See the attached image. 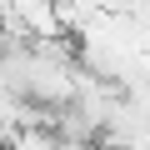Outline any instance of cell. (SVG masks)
Listing matches in <instances>:
<instances>
[{
	"mask_svg": "<svg viewBox=\"0 0 150 150\" xmlns=\"http://www.w3.org/2000/svg\"><path fill=\"white\" fill-rule=\"evenodd\" d=\"M60 150H105V145H90V140H60Z\"/></svg>",
	"mask_w": 150,
	"mask_h": 150,
	"instance_id": "7a4b0ae2",
	"label": "cell"
},
{
	"mask_svg": "<svg viewBox=\"0 0 150 150\" xmlns=\"http://www.w3.org/2000/svg\"><path fill=\"white\" fill-rule=\"evenodd\" d=\"M95 5H100L105 15H130V10L140 5V0H95Z\"/></svg>",
	"mask_w": 150,
	"mask_h": 150,
	"instance_id": "6da1fadb",
	"label": "cell"
}]
</instances>
